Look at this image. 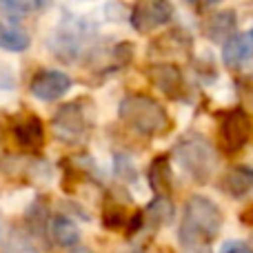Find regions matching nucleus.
I'll return each instance as SVG.
<instances>
[{
	"instance_id": "nucleus-1",
	"label": "nucleus",
	"mask_w": 253,
	"mask_h": 253,
	"mask_svg": "<svg viewBox=\"0 0 253 253\" xmlns=\"http://www.w3.org/2000/svg\"><path fill=\"white\" fill-rule=\"evenodd\" d=\"M222 211L211 198L193 193L182 209V220L178 229V240L187 251H205L209 242L218 238L222 229Z\"/></svg>"
},
{
	"instance_id": "nucleus-2",
	"label": "nucleus",
	"mask_w": 253,
	"mask_h": 253,
	"mask_svg": "<svg viewBox=\"0 0 253 253\" xmlns=\"http://www.w3.org/2000/svg\"><path fill=\"white\" fill-rule=\"evenodd\" d=\"M118 120L142 138H162L173 126L167 107L147 93H126L118 105Z\"/></svg>"
},
{
	"instance_id": "nucleus-3",
	"label": "nucleus",
	"mask_w": 253,
	"mask_h": 253,
	"mask_svg": "<svg viewBox=\"0 0 253 253\" xmlns=\"http://www.w3.org/2000/svg\"><path fill=\"white\" fill-rule=\"evenodd\" d=\"M96 125V107L91 98H76L58 107L49 129L60 144H84Z\"/></svg>"
},
{
	"instance_id": "nucleus-4",
	"label": "nucleus",
	"mask_w": 253,
	"mask_h": 253,
	"mask_svg": "<svg viewBox=\"0 0 253 253\" xmlns=\"http://www.w3.org/2000/svg\"><path fill=\"white\" fill-rule=\"evenodd\" d=\"M93 38H96L93 22L78 16H65L60 25L53 29V34L47 38V49L56 60L74 65L91 49Z\"/></svg>"
},
{
	"instance_id": "nucleus-5",
	"label": "nucleus",
	"mask_w": 253,
	"mask_h": 253,
	"mask_svg": "<svg viewBox=\"0 0 253 253\" xmlns=\"http://www.w3.org/2000/svg\"><path fill=\"white\" fill-rule=\"evenodd\" d=\"M173 160L191 180L205 184L215 175L218 169V151L215 147L198 131H189L175 142Z\"/></svg>"
},
{
	"instance_id": "nucleus-6",
	"label": "nucleus",
	"mask_w": 253,
	"mask_h": 253,
	"mask_svg": "<svg viewBox=\"0 0 253 253\" xmlns=\"http://www.w3.org/2000/svg\"><path fill=\"white\" fill-rule=\"evenodd\" d=\"M253 125L251 118L242 107H233V109L224 111L220 116L218 123V142L224 153H238L240 149L247 147L251 140Z\"/></svg>"
},
{
	"instance_id": "nucleus-7",
	"label": "nucleus",
	"mask_w": 253,
	"mask_h": 253,
	"mask_svg": "<svg viewBox=\"0 0 253 253\" xmlns=\"http://www.w3.org/2000/svg\"><path fill=\"white\" fill-rule=\"evenodd\" d=\"M173 20V7L169 2H138L131 7L129 22L138 34H153Z\"/></svg>"
},
{
	"instance_id": "nucleus-8",
	"label": "nucleus",
	"mask_w": 253,
	"mask_h": 253,
	"mask_svg": "<svg viewBox=\"0 0 253 253\" xmlns=\"http://www.w3.org/2000/svg\"><path fill=\"white\" fill-rule=\"evenodd\" d=\"M74 80L69 74L58 69H40L29 83V93L40 102H53L67 96Z\"/></svg>"
},
{
	"instance_id": "nucleus-9",
	"label": "nucleus",
	"mask_w": 253,
	"mask_h": 253,
	"mask_svg": "<svg viewBox=\"0 0 253 253\" xmlns=\"http://www.w3.org/2000/svg\"><path fill=\"white\" fill-rule=\"evenodd\" d=\"M147 78L151 80V84L167 98L180 100L184 93V76L182 69L173 62H156L147 69Z\"/></svg>"
},
{
	"instance_id": "nucleus-10",
	"label": "nucleus",
	"mask_w": 253,
	"mask_h": 253,
	"mask_svg": "<svg viewBox=\"0 0 253 253\" xmlns=\"http://www.w3.org/2000/svg\"><path fill=\"white\" fill-rule=\"evenodd\" d=\"M13 140L25 151H40L44 147V125L36 114H22L11 125Z\"/></svg>"
},
{
	"instance_id": "nucleus-11",
	"label": "nucleus",
	"mask_w": 253,
	"mask_h": 253,
	"mask_svg": "<svg viewBox=\"0 0 253 253\" xmlns=\"http://www.w3.org/2000/svg\"><path fill=\"white\" fill-rule=\"evenodd\" d=\"M222 60L229 69L240 71L253 60V34H236L222 47Z\"/></svg>"
},
{
	"instance_id": "nucleus-12",
	"label": "nucleus",
	"mask_w": 253,
	"mask_h": 253,
	"mask_svg": "<svg viewBox=\"0 0 253 253\" xmlns=\"http://www.w3.org/2000/svg\"><path fill=\"white\" fill-rule=\"evenodd\" d=\"M236 27H238V13L233 9H220V11L207 16L202 29H205L207 38L213 40V42H227L229 38H233L238 34Z\"/></svg>"
},
{
	"instance_id": "nucleus-13",
	"label": "nucleus",
	"mask_w": 253,
	"mask_h": 253,
	"mask_svg": "<svg viewBox=\"0 0 253 253\" xmlns=\"http://www.w3.org/2000/svg\"><path fill=\"white\" fill-rule=\"evenodd\" d=\"M149 187L156 193V198H171L173 193V171H171L169 156H156L149 165Z\"/></svg>"
},
{
	"instance_id": "nucleus-14",
	"label": "nucleus",
	"mask_w": 253,
	"mask_h": 253,
	"mask_svg": "<svg viewBox=\"0 0 253 253\" xmlns=\"http://www.w3.org/2000/svg\"><path fill=\"white\" fill-rule=\"evenodd\" d=\"M220 189L229 198H236V200L247 198L253 191V169L245 165H236L231 169H227L222 180H220Z\"/></svg>"
},
{
	"instance_id": "nucleus-15",
	"label": "nucleus",
	"mask_w": 253,
	"mask_h": 253,
	"mask_svg": "<svg viewBox=\"0 0 253 253\" xmlns=\"http://www.w3.org/2000/svg\"><path fill=\"white\" fill-rule=\"evenodd\" d=\"M49 236L62 249H74L80 242V229L69 215H53L49 224Z\"/></svg>"
},
{
	"instance_id": "nucleus-16",
	"label": "nucleus",
	"mask_w": 253,
	"mask_h": 253,
	"mask_svg": "<svg viewBox=\"0 0 253 253\" xmlns=\"http://www.w3.org/2000/svg\"><path fill=\"white\" fill-rule=\"evenodd\" d=\"M29 44H31V38L27 36V31H22L20 27L0 22V49L13 51V53H22L29 49Z\"/></svg>"
},
{
	"instance_id": "nucleus-17",
	"label": "nucleus",
	"mask_w": 253,
	"mask_h": 253,
	"mask_svg": "<svg viewBox=\"0 0 253 253\" xmlns=\"http://www.w3.org/2000/svg\"><path fill=\"white\" fill-rule=\"evenodd\" d=\"M131 213H126L125 205H120L118 200H107V205L102 207V227L109 229V231H120L126 229Z\"/></svg>"
},
{
	"instance_id": "nucleus-18",
	"label": "nucleus",
	"mask_w": 253,
	"mask_h": 253,
	"mask_svg": "<svg viewBox=\"0 0 253 253\" xmlns=\"http://www.w3.org/2000/svg\"><path fill=\"white\" fill-rule=\"evenodd\" d=\"M173 211L175 207L171 202V198H153L149 202V207L144 209V213L156 227H160V224H169L173 220Z\"/></svg>"
},
{
	"instance_id": "nucleus-19",
	"label": "nucleus",
	"mask_w": 253,
	"mask_h": 253,
	"mask_svg": "<svg viewBox=\"0 0 253 253\" xmlns=\"http://www.w3.org/2000/svg\"><path fill=\"white\" fill-rule=\"evenodd\" d=\"M27 222H29V229H36V233H42V231L49 233L51 220H49V209L42 198H38V200L29 207V211H27Z\"/></svg>"
},
{
	"instance_id": "nucleus-20",
	"label": "nucleus",
	"mask_w": 253,
	"mask_h": 253,
	"mask_svg": "<svg viewBox=\"0 0 253 253\" xmlns=\"http://www.w3.org/2000/svg\"><path fill=\"white\" fill-rule=\"evenodd\" d=\"M114 171L120 182H138V165L129 153H116L114 156Z\"/></svg>"
},
{
	"instance_id": "nucleus-21",
	"label": "nucleus",
	"mask_w": 253,
	"mask_h": 253,
	"mask_svg": "<svg viewBox=\"0 0 253 253\" xmlns=\"http://www.w3.org/2000/svg\"><path fill=\"white\" fill-rule=\"evenodd\" d=\"M47 4L38 2V0H7V2H0V11L7 13V16H27V13H34L44 9Z\"/></svg>"
},
{
	"instance_id": "nucleus-22",
	"label": "nucleus",
	"mask_w": 253,
	"mask_h": 253,
	"mask_svg": "<svg viewBox=\"0 0 253 253\" xmlns=\"http://www.w3.org/2000/svg\"><path fill=\"white\" fill-rule=\"evenodd\" d=\"M4 253H40V251L36 249V245L27 236H13L11 240H9Z\"/></svg>"
},
{
	"instance_id": "nucleus-23",
	"label": "nucleus",
	"mask_w": 253,
	"mask_h": 253,
	"mask_svg": "<svg viewBox=\"0 0 253 253\" xmlns=\"http://www.w3.org/2000/svg\"><path fill=\"white\" fill-rule=\"evenodd\" d=\"M144 222H147V213H144L142 209L133 211V213H131V218H129V222H126L125 236H126V238H133V236H138V233L142 231Z\"/></svg>"
},
{
	"instance_id": "nucleus-24",
	"label": "nucleus",
	"mask_w": 253,
	"mask_h": 253,
	"mask_svg": "<svg viewBox=\"0 0 253 253\" xmlns=\"http://www.w3.org/2000/svg\"><path fill=\"white\" fill-rule=\"evenodd\" d=\"M13 84H16L13 74L0 62V89H2V91H9V89H13Z\"/></svg>"
},
{
	"instance_id": "nucleus-25",
	"label": "nucleus",
	"mask_w": 253,
	"mask_h": 253,
	"mask_svg": "<svg viewBox=\"0 0 253 253\" xmlns=\"http://www.w3.org/2000/svg\"><path fill=\"white\" fill-rule=\"evenodd\" d=\"M222 253H253V249L247 245H242V242H231V245L224 247Z\"/></svg>"
},
{
	"instance_id": "nucleus-26",
	"label": "nucleus",
	"mask_w": 253,
	"mask_h": 253,
	"mask_svg": "<svg viewBox=\"0 0 253 253\" xmlns=\"http://www.w3.org/2000/svg\"><path fill=\"white\" fill-rule=\"evenodd\" d=\"M242 96H245V100L249 105H253V78H247L242 83Z\"/></svg>"
},
{
	"instance_id": "nucleus-27",
	"label": "nucleus",
	"mask_w": 253,
	"mask_h": 253,
	"mask_svg": "<svg viewBox=\"0 0 253 253\" xmlns=\"http://www.w3.org/2000/svg\"><path fill=\"white\" fill-rule=\"evenodd\" d=\"M240 222L245 224V227H253V205H249L245 211L240 213Z\"/></svg>"
},
{
	"instance_id": "nucleus-28",
	"label": "nucleus",
	"mask_w": 253,
	"mask_h": 253,
	"mask_svg": "<svg viewBox=\"0 0 253 253\" xmlns=\"http://www.w3.org/2000/svg\"><path fill=\"white\" fill-rule=\"evenodd\" d=\"M69 253H93L91 249H89V247H74V249H69Z\"/></svg>"
},
{
	"instance_id": "nucleus-29",
	"label": "nucleus",
	"mask_w": 253,
	"mask_h": 253,
	"mask_svg": "<svg viewBox=\"0 0 253 253\" xmlns=\"http://www.w3.org/2000/svg\"><path fill=\"white\" fill-rule=\"evenodd\" d=\"M129 253H142V251H129Z\"/></svg>"
}]
</instances>
